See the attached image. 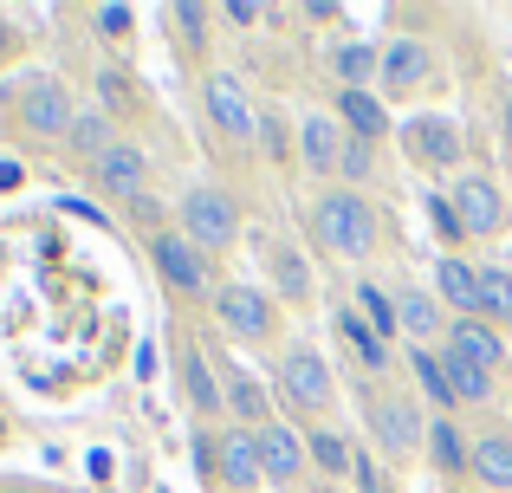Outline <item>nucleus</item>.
Segmentation results:
<instances>
[{
    "label": "nucleus",
    "mask_w": 512,
    "mask_h": 493,
    "mask_svg": "<svg viewBox=\"0 0 512 493\" xmlns=\"http://www.w3.org/2000/svg\"><path fill=\"white\" fill-rule=\"evenodd\" d=\"M72 117H78L72 85H65L59 72H46V65H33V72L0 85V130H7L20 150H59Z\"/></svg>",
    "instance_id": "obj_1"
},
{
    "label": "nucleus",
    "mask_w": 512,
    "mask_h": 493,
    "mask_svg": "<svg viewBox=\"0 0 512 493\" xmlns=\"http://www.w3.org/2000/svg\"><path fill=\"white\" fill-rule=\"evenodd\" d=\"M305 234L325 260H344V266H370L376 247H383V208L370 202L363 189H318L305 202Z\"/></svg>",
    "instance_id": "obj_2"
},
{
    "label": "nucleus",
    "mask_w": 512,
    "mask_h": 493,
    "mask_svg": "<svg viewBox=\"0 0 512 493\" xmlns=\"http://www.w3.org/2000/svg\"><path fill=\"white\" fill-rule=\"evenodd\" d=\"M357 409H363V435L383 455V468H415L428 448V403L409 383H357Z\"/></svg>",
    "instance_id": "obj_3"
},
{
    "label": "nucleus",
    "mask_w": 512,
    "mask_h": 493,
    "mask_svg": "<svg viewBox=\"0 0 512 493\" xmlns=\"http://www.w3.org/2000/svg\"><path fill=\"white\" fill-rule=\"evenodd\" d=\"M273 403L279 422L292 429H325L338 409V370L312 338H286V351L273 357Z\"/></svg>",
    "instance_id": "obj_4"
},
{
    "label": "nucleus",
    "mask_w": 512,
    "mask_h": 493,
    "mask_svg": "<svg viewBox=\"0 0 512 493\" xmlns=\"http://www.w3.org/2000/svg\"><path fill=\"white\" fill-rule=\"evenodd\" d=\"M214 325L221 338L247 344V351H286V305L260 286V279H221L214 292Z\"/></svg>",
    "instance_id": "obj_5"
},
{
    "label": "nucleus",
    "mask_w": 512,
    "mask_h": 493,
    "mask_svg": "<svg viewBox=\"0 0 512 493\" xmlns=\"http://www.w3.org/2000/svg\"><path fill=\"white\" fill-rule=\"evenodd\" d=\"M175 228L208 253V260H221V253H234L247 241V215H240L234 189H221V182H188L175 195Z\"/></svg>",
    "instance_id": "obj_6"
},
{
    "label": "nucleus",
    "mask_w": 512,
    "mask_h": 493,
    "mask_svg": "<svg viewBox=\"0 0 512 493\" xmlns=\"http://www.w3.org/2000/svg\"><path fill=\"white\" fill-rule=\"evenodd\" d=\"M143 247H150V266H156V279H163V292H169L175 305H214V292H221L214 260L188 241L175 221H169V228H156Z\"/></svg>",
    "instance_id": "obj_7"
},
{
    "label": "nucleus",
    "mask_w": 512,
    "mask_h": 493,
    "mask_svg": "<svg viewBox=\"0 0 512 493\" xmlns=\"http://www.w3.org/2000/svg\"><path fill=\"white\" fill-rule=\"evenodd\" d=\"M175 396H182L195 429H227V396H221V370H214L208 338L175 325Z\"/></svg>",
    "instance_id": "obj_8"
},
{
    "label": "nucleus",
    "mask_w": 512,
    "mask_h": 493,
    "mask_svg": "<svg viewBox=\"0 0 512 493\" xmlns=\"http://www.w3.org/2000/svg\"><path fill=\"white\" fill-rule=\"evenodd\" d=\"M441 195H448L467 247H487V241H500V234L512 228V195H506V182L493 176V169H461Z\"/></svg>",
    "instance_id": "obj_9"
},
{
    "label": "nucleus",
    "mask_w": 512,
    "mask_h": 493,
    "mask_svg": "<svg viewBox=\"0 0 512 493\" xmlns=\"http://www.w3.org/2000/svg\"><path fill=\"white\" fill-rule=\"evenodd\" d=\"M396 143H402V156H409V169H422V176H461L467 169V130L454 124V117H441V111H415L409 124L396 130Z\"/></svg>",
    "instance_id": "obj_10"
},
{
    "label": "nucleus",
    "mask_w": 512,
    "mask_h": 493,
    "mask_svg": "<svg viewBox=\"0 0 512 493\" xmlns=\"http://www.w3.org/2000/svg\"><path fill=\"white\" fill-rule=\"evenodd\" d=\"M201 117L227 150H260V111L240 72H201Z\"/></svg>",
    "instance_id": "obj_11"
},
{
    "label": "nucleus",
    "mask_w": 512,
    "mask_h": 493,
    "mask_svg": "<svg viewBox=\"0 0 512 493\" xmlns=\"http://www.w3.org/2000/svg\"><path fill=\"white\" fill-rule=\"evenodd\" d=\"M428 85H435V52H428V39H415V33L383 39V65H376V98L396 111V104H415Z\"/></svg>",
    "instance_id": "obj_12"
},
{
    "label": "nucleus",
    "mask_w": 512,
    "mask_h": 493,
    "mask_svg": "<svg viewBox=\"0 0 512 493\" xmlns=\"http://www.w3.org/2000/svg\"><path fill=\"white\" fill-rule=\"evenodd\" d=\"M260 266H266V279L260 286L273 292L286 312H312V299H318V279H312V260L299 253V241H286V234H260Z\"/></svg>",
    "instance_id": "obj_13"
},
{
    "label": "nucleus",
    "mask_w": 512,
    "mask_h": 493,
    "mask_svg": "<svg viewBox=\"0 0 512 493\" xmlns=\"http://www.w3.org/2000/svg\"><path fill=\"white\" fill-rule=\"evenodd\" d=\"M150 176H156V169H150V150L124 137V143H111V150L85 169V189H98L104 202H124L130 208V202H143V195H150Z\"/></svg>",
    "instance_id": "obj_14"
},
{
    "label": "nucleus",
    "mask_w": 512,
    "mask_h": 493,
    "mask_svg": "<svg viewBox=\"0 0 512 493\" xmlns=\"http://www.w3.org/2000/svg\"><path fill=\"white\" fill-rule=\"evenodd\" d=\"M214 351V370H221V396H227V422H240V429H266V422H279V403H273V383H260L247 364H234V357L221 351V344H208Z\"/></svg>",
    "instance_id": "obj_15"
},
{
    "label": "nucleus",
    "mask_w": 512,
    "mask_h": 493,
    "mask_svg": "<svg viewBox=\"0 0 512 493\" xmlns=\"http://www.w3.org/2000/svg\"><path fill=\"white\" fill-rule=\"evenodd\" d=\"M344 143H350V130L338 124V111H331V104H312V111L299 117V169L312 182H338Z\"/></svg>",
    "instance_id": "obj_16"
},
{
    "label": "nucleus",
    "mask_w": 512,
    "mask_h": 493,
    "mask_svg": "<svg viewBox=\"0 0 512 493\" xmlns=\"http://www.w3.org/2000/svg\"><path fill=\"white\" fill-rule=\"evenodd\" d=\"M331 331H338L344 357L357 364V383H389L396 351H389V338H376V325L357 312V305H338V312H331Z\"/></svg>",
    "instance_id": "obj_17"
},
{
    "label": "nucleus",
    "mask_w": 512,
    "mask_h": 493,
    "mask_svg": "<svg viewBox=\"0 0 512 493\" xmlns=\"http://www.w3.org/2000/svg\"><path fill=\"white\" fill-rule=\"evenodd\" d=\"M422 468H435L448 487H467V481H474V429H467V416H428Z\"/></svg>",
    "instance_id": "obj_18"
},
{
    "label": "nucleus",
    "mask_w": 512,
    "mask_h": 493,
    "mask_svg": "<svg viewBox=\"0 0 512 493\" xmlns=\"http://www.w3.org/2000/svg\"><path fill=\"white\" fill-rule=\"evenodd\" d=\"M396 325H402V344H441L448 338V305L435 299V286H415V279H396Z\"/></svg>",
    "instance_id": "obj_19"
},
{
    "label": "nucleus",
    "mask_w": 512,
    "mask_h": 493,
    "mask_svg": "<svg viewBox=\"0 0 512 493\" xmlns=\"http://www.w3.org/2000/svg\"><path fill=\"white\" fill-rule=\"evenodd\" d=\"M474 487L512 493V422H500V416L474 422Z\"/></svg>",
    "instance_id": "obj_20"
},
{
    "label": "nucleus",
    "mask_w": 512,
    "mask_h": 493,
    "mask_svg": "<svg viewBox=\"0 0 512 493\" xmlns=\"http://www.w3.org/2000/svg\"><path fill=\"white\" fill-rule=\"evenodd\" d=\"M260 468H266V487H299L305 474H312L305 429H292V422H266V429H260Z\"/></svg>",
    "instance_id": "obj_21"
},
{
    "label": "nucleus",
    "mask_w": 512,
    "mask_h": 493,
    "mask_svg": "<svg viewBox=\"0 0 512 493\" xmlns=\"http://www.w3.org/2000/svg\"><path fill=\"white\" fill-rule=\"evenodd\" d=\"M402 370H409V390L428 403V416H461L448 364H441V344H402Z\"/></svg>",
    "instance_id": "obj_22"
},
{
    "label": "nucleus",
    "mask_w": 512,
    "mask_h": 493,
    "mask_svg": "<svg viewBox=\"0 0 512 493\" xmlns=\"http://www.w3.org/2000/svg\"><path fill=\"white\" fill-rule=\"evenodd\" d=\"M266 468H260V429H240L227 422L221 429V493H260Z\"/></svg>",
    "instance_id": "obj_23"
},
{
    "label": "nucleus",
    "mask_w": 512,
    "mask_h": 493,
    "mask_svg": "<svg viewBox=\"0 0 512 493\" xmlns=\"http://www.w3.org/2000/svg\"><path fill=\"white\" fill-rule=\"evenodd\" d=\"M441 344H448V351H461V357H474V364H480V370H493L500 383L512 377V344H506V331H493V325H487V318H454Z\"/></svg>",
    "instance_id": "obj_24"
},
{
    "label": "nucleus",
    "mask_w": 512,
    "mask_h": 493,
    "mask_svg": "<svg viewBox=\"0 0 512 493\" xmlns=\"http://www.w3.org/2000/svg\"><path fill=\"white\" fill-rule=\"evenodd\" d=\"M331 111H338V124L357 143H370V150H383V143L396 137V117H389V104L376 98V91H331Z\"/></svg>",
    "instance_id": "obj_25"
},
{
    "label": "nucleus",
    "mask_w": 512,
    "mask_h": 493,
    "mask_svg": "<svg viewBox=\"0 0 512 493\" xmlns=\"http://www.w3.org/2000/svg\"><path fill=\"white\" fill-rule=\"evenodd\" d=\"M428 286H435V299L448 305V318H474L480 312V260H467V253H441L435 273H428Z\"/></svg>",
    "instance_id": "obj_26"
},
{
    "label": "nucleus",
    "mask_w": 512,
    "mask_h": 493,
    "mask_svg": "<svg viewBox=\"0 0 512 493\" xmlns=\"http://www.w3.org/2000/svg\"><path fill=\"white\" fill-rule=\"evenodd\" d=\"M357 435H344V429H305V455H312V474L325 487H338V481H350V468H357Z\"/></svg>",
    "instance_id": "obj_27"
},
{
    "label": "nucleus",
    "mask_w": 512,
    "mask_h": 493,
    "mask_svg": "<svg viewBox=\"0 0 512 493\" xmlns=\"http://www.w3.org/2000/svg\"><path fill=\"white\" fill-rule=\"evenodd\" d=\"M376 65H383L376 39H338L325 52V72L338 78V91H376Z\"/></svg>",
    "instance_id": "obj_28"
},
{
    "label": "nucleus",
    "mask_w": 512,
    "mask_h": 493,
    "mask_svg": "<svg viewBox=\"0 0 512 493\" xmlns=\"http://www.w3.org/2000/svg\"><path fill=\"white\" fill-rule=\"evenodd\" d=\"M111 143H124V130H117V117H104V111H78L72 117V130H65V143H59V156L65 163H78V169H91Z\"/></svg>",
    "instance_id": "obj_29"
},
{
    "label": "nucleus",
    "mask_w": 512,
    "mask_h": 493,
    "mask_svg": "<svg viewBox=\"0 0 512 493\" xmlns=\"http://www.w3.org/2000/svg\"><path fill=\"white\" fill-rule=\"evenodd\" d=\"M163 20H169V39H175V52H182L188 65L208 59V46H214V7H201V0H175Z\"/></svg>",
    "instance_id": "obj_30"
},
{
    "label": "nucleus",
    "mask_w": 512,
    "mask_h": 493,
    "mask_svg": "<svg viewBox=\"0 0 512 493\" xmlns=\"http://www.w3.org/2000/svg\"><path fill=\"white\" fill-rule=\"evenodd\" d=\"M474 318H487L493 331H512V266L480 260V312Z\"/></svg>",
    "instance_id": "obj_31"
},
{
    "label": "nucleus",
    "mask_w": 512,
    "mask_h": 493,
    "mask_svg": "<svg viewBox=\"0 0 512 493\" xmlns=\"http://www.w3.org/2000/svg\"><path fill=\"white\" fill-rule=\"evenodd\" d=\"M357 312L376 325V338H389V344H402V325H396V292L383 286V279H370L363 273L357 279Z\"/></svg>",
    "instance_id": "obj_32"
},
{
    "label": "nucleus",
    "mask_w": 512,
    "mask_h": 493,
    "mask_svg": "<svg viewBox=\"0 0 512 493\" xmlns=\"http://www.w3.org/2000/svg\"><path fill=\"white\" fill-rule=\"evenodd\" d=\"M350 493H402V487H396V468H383V455H376V448H357Z\"/></svg>",
    "instance_id": "obj_33"
},
{
    "label": "nucleus",
    "mask_w": 512,
    "mask_h": 493,
    "mask_svg": "<svg viewBox=\"0 0 512 493\" xmlns=\"http://www.w3.org/2000/svg\"><path fill=\"white\" fill-rule=\"evenodd\" d=\"M370 176H376V150L350 137L344 143V163H338V189H363V195H370Z\"/></svg>",
    "instance_id": "obj_34"
},
{
    "label": "nucleus",
    "mask_w": 512,
    "mask_h": 493,
    "mask_svg": "<svg viewBox=\"0 0 512 493\" xmlns=\"http://www.w3.org/2000/svg\"><path fill=\"white\" fill-rule=\"evenodd\" d=\"M195 481L201 487H221V429H195Z\"/></svg>",
    "instance_id": "obj_35"
},
{
    "label": "nucleus",
    "mask_w": 512,
    "mask_h": 493,
    "mask_svg": "<svg viewBox=\"0 0 512 493\" xmlns=\"http://www.w3.org/2000/svg\"><path fill=\"white\" fill-rule=\"evenodd\" d=\"M130 26H137V13H130V7H91V33L111 39V46H130V39H137Z\"/></svg>",
    "instance_id": "obj_36"
},
{
    "label": "nucleus",
    "mask_w": 512,
    "mask_h": 493,
    "mask_svg": "<svg viewBox=\"0 0 512 493\" xmlns=\"http://www.w3.org/2000/svg\"><path fill=\"white\" fill-rule=\"evenodd\" d=\"M428 221H435V234H441V253H461L467 247V234H461V221H454V208H448V195H441V189H428Z\"/></svg>",
    "instance_id": "obj_37"
},
{
    "label": "nucleus",
    "mask_w": 512,
    "mask_h": 493,
    "mask_svg": "<svg viewBox=\"0 0 512 493\" xmlns=\"http://www.w3.org/2000/svg\"><path fill=\"white\" fill-rule=\"evenodd\" d=\"M214 20H227V26H260L266 7H253V0H227V7H214Z\"/></svg>",
    "instance_id": "obj_38"
},
{
    "label": "nucleus",
    "mask_w": 512,
    "mask_h": 493,
    "mask_svg": "<svg viewBox=\"0 0 512 493\" xmlns=\"http://www.w3.org/2000/svg\"><path fill=\"white\" fill-rule=\"evenodd\" d=\"M500 137H506V156H512V91H506V104H500Z\"/></svg>",
    "instance_id": "obj_39"
},
{
    "label": "nucleus",
    "mask_w": 512,
    "mask_h": 493,
    "mask_svg": "<svg viewBox=\"0 0 512 493\" xmlns=\"http://www.w3.org/2000/svg\"><path fill=\"white\" fill-rule=\"evenodd\" d=\"M7 189H20V163H0V195Z\"/></svg>",
    "instance_id": "obj_40"
}]
</instances>
